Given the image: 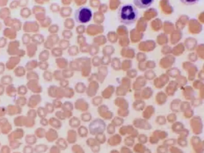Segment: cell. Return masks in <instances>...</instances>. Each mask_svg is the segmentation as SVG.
<instances>
[{
    "mask_svg": "<svg viewBox=\"0 0 204 153\" xmlns=\"http://www.w3.org/2000/svg\"><path fill=\"white\" fill-rule=\"evenodd\" d=\"M138 16L137 8L133 4L128 3L122 5L118 12V20L121 23L126 25L133 24Z\"/></svg>",
    "mask_w": 204,
    "mask_h": 153,
    "instance_id": "1",
    "label": "cell"
},
{
    "mask_svg": "<svg viewBox=\"0 0 204 153\" xmlns=\"http://www.w3.org/2000/svg\"><path fill=\"white\" fill-rule=\"evenodd\" d=\"M93 16L92 11L89 8L83 6L77 9L75 13V18L77 22L86 23L89 22Z\"/></svg>",
    "mask_w": 204,
    "mask_h": 153,
    "instance_id": "2",
    "label": "cell"
},
{
    "mask_svg": "<svg viewBox=\"0 0 204 153\" xmlns=\"http://www.w3.org/2000/svg\"><path fill=\"white\" fill-rule=\"evenodd\" d=\"M107 124L104 120L100 118H96L90 122L88 127L89 132L95 136L100 133H103L106 129Z\"/></svg>",
    "mask_w": 204,
    "mask_h": 153,
    "instance_id": "3",
    "label": "cell"
},
{
    "mask_svg": "<svg viewBox=\"0 0 204 153\" xmlns=\"http://www.w3.org/2000/svg\"><path fill=\"white\" fill-rule=\"evenodd\" d=\"M190 124L191 130L196 136L202 133L203 125L200 117L196 116L193 117L190 119Z\"/></svg>",
    "mask_w": 204,
    "mask_h": 153,
    "instance_id": "4",
    "label": "cell"
},
{
    "mask_svg": "<svg viewBox=\"0 0 204 153\" xmlns=\"http://www.w3.org/2000/svg\"><path fill=\"white\" fill-rule=\"evenodd\" d=\"M119 134L121 136L128 135L129 136L134 138H136L139 134V132L136 128L133 125L123 126L119 129Z\"/></svg>",
    "mask_w": 204,
    "mask_h": 153,
    "instance_id": "5",
    "label": "cell"
},
{
    "mask_svg": "<svg viewBox=\"0 0 204 153\" xmlns=\"http://www.w3.org/2000/svg\"><path fill=\"white\" fill-rule=\"evenodd\" d=\"M97 112L100 117L104 120H110L113 118V112L109 110L106 104H102L98 107Z\"/></svg>",
    "mask_w": 204,
    "mask_h": 153,
    "instance_id": "6",
    "label": "cell"
},
{
    "mask_svg": "<svg viewBox=\"0 0 204 153\" xmlns=\"http://www.w3.org/2000/svg\"><path fill=\"white\" fill-rule=\"evenodd\" d=\"M133 126L136 129L144 130H150L152 126L148 120L143 118H136L133 121Z\"/></svg>",
    "mask_w": 204,
    "mask_h": 153,
    "instance_id": "7",
    "label": "cell"
},
{
    "mask_svg": "<svg viewBox=\"0 0 204 153\" xmlns=\"http://www.w3.org/2000/svg\"><path fill=\"white\" fill-rule=\"evenodd\" d=\"M74 107L77 111L84 112L88 111L89 104L84 99H78L74 103Z\"/></svg>",
    "mask_w": 204,
    "mask_h": 153,
    "instance_id": "8",
    "label": "cell"
},
{
    "mask_svg": "<svg viewBox=\"0 0 204 153\" xmlns=\"http://www.w3.org/2000/svg\"><path fill=\"white\" fill-rule=\"evenodd\" d=\"M74 105L70 101H65L63 103L61 111L65 112L69 118L72 117L73 116V111L74 109Z\"/></svg>",
    "mask_w": 204,
    "mask_h": 153,
    "instance_id": "9",
    "label": "cell"
},
{
    "mask_svg": "<svg viewBox=\"0 0 204 153\" xmlns=\"http://www.w3.org/2000/svg\"><path fill=\"white\" fill-rule=\"evenodd\" d=\"M45 137L49 142H53L58 139V133L56 129L50 128L46 132Z\"/></svg>",
    "mask_w": 204,
    "mask_h": 153,
    "instance_id": "10",
    "label": "cell"
},
{
    "mask_svg": "<svg viewBox=\"0 0 204 153\" xmlns=\"http://www.w3.org/2000/svg\"><path fill=\"white\" fill-rule=\"evenodd\" d=\"M155 108L152 105H149L145 108L142 113L143 119L148 120L154 115Z\"/></svg>",
    "mask_w": 204,
    "mask_h": 153,
    "instance_id": "11",
    "label": "cell"
},
{
    "mask_svg": "<svg viewBox=\"0 0 204 153\" xmlns=\"http://www.w3.org/2000/svg\"><path fill=\"white\" fill-rule=\"evenodd\" d=\"M114 104L118 109H128L129 104L128 101L123 97H118L114 100Z\"/></svg>",
    "mask_w": 204,
    "mask_h": 153,
    "instance_id": "12",
    "label": "cell"
},
{
    "mask_svg": "<svg viewBox=\"0 0 204 153\" xmlns=\"http://www.w3.org/2000/svg\"><path fill=\"white\" fill-rule=\"evenodd\" d=\"M154 1H147V0H135L133 3L136 7L141 9H146L150 7L153 3Z\"/></svg>",
    "mask_w": 204,
    "mask_h": 153,
    "instance_id": "13",
    "label": "cell"
},
{
    "mask_svg": "<svg viewBox=\"0 0 204 153\" xmlns=\"http://www.w3.org/2000/svg\"><path fill=\"white\" fill-rule=\"evenodd\" d=\"M49 124L51 126L52 128L59 130L61 129L62 127V121L57 119L56 117H52L48 120Z\"/></svg>",
    "mask_w": 204,
    "mask_h": 153,
    "instance_id": "14",
    "label": "cell"
},
{
    "mask_svg": "<svg viewBox=\"0 0 204 153\" xmlns=\"http://www.w3.org/2000/svg\"><path fill=\"white\" fill-rule=\"evenodd\" d=\"M77 132L74 129H70L67 131V140L69 144L76 142L77 141Z\"/></svg>",
    "mask_w": 204,
    "mask_h": 153,
    "instance_id": "15",
    "label": "cell"
},
{
    "mask_svg": "<svg viewBox=\"0 0 204 153\" xmlns=\"http://www.w3.org/2000/svg\"><path fill=\"white\" fill-rule=\"evenodd\" d=\"M182 101L180 99H173L170 103V109L174 113L180 112V105Z\"/></svg>",
    "mask_w": 204,
    "mask_h": 153,
    "instance_id": "16",
    "label": "cell"
},
{
    "mask_svg": "<svg viewBox=\"0 0 204 153\" xmlns=\"http://www.w3.org/2000/svg\"><path fill=\"white\" fill-rule=\"evenodd\" d=\"M172 131L175 133L180 134L185 129L184 125L180 121H176L173 123L172 127Z\"/></svg>",
    "mask_w": 204,
    "mask_h": 153,
    "instance_id": "17",
    "label": "cell"
},
{
    "mask_svg": "<svg viewBox=\"0 0 204 153\" xmlns=\"http://www.w3.org/2000/svg\"><path fill=\"white\" fill-rule=\"evenodd\" d=\"M146 106V103L144 100H135L132 104V107L137 111H143Z\"/></svg>",
    "mask_w": 204,
    "mask_h": 153,
    "instance_id": "18",
    "label": "cell"
},
{
    "mask_svg": "<svg viewBox=\"0 0 204 153\" xmlns=\"http://www.w3.org/2000/svg\"><path fill=\"white\" fill-rule=\"evenodd\" d=\"M69 124L71 128L73 129H77L81 124V121L76 117H72L69 119Z\"/></svg>",
    "mask_w": 204,
    "mask_h": 153,
    "instance_id": "19",
    "label": "cell"
},
{
    "mask_svg": "<svg viewBox=\"0 0 204 153\" xmlns=\"http://www.w3.org/2000/svg\"><path fill=\"white\" fill-rule=\"evenodd\" d=\"M78 135L82 138H86L88 135L89 130L87 127L83 125H81L77 128Z\"/></svg>",
    "mask_w": 204,
    "mask_h": 153,
    "instance_id": "20",
    "label": "cell"
},
{
    "mask_svg": "<svg viewBox=\"0 0 204 153\" xmlns=\"http://www.w3.org/2000/svg\"><path fill=\"white\" fill-rule=\"evenodd\" d=\"M167 96L164 94H158L155 97V102L158 105L162 106L166 103L167 101Z\"/></svg>",
    "mask_w": 204,
    "mask_h": 153,
    "instance_id": "21",
    "label": "cell"
},
{
    "mask_svg": "<svg viewBox=\"0 0 204 153\" xmlns=\"http://www.w3.org/2000/svg\"><path fill=\"white\" fill-rule=\"evenodd\" d=\"M122 141V136L119 134H115L108 140V143L109 144H116V142H120Z\"/></svg>",
    "mask_w": 204,
    "mask_h": 153,
    "instance_id": "22",
    "label": "cell"
},
{
    "mask_svg": "<svg viewBox=\"0 0 204 153\" xmlns=\"http://www.w3.org/2000/svg\"><path fill=\"white\" fill-rule=\"evenodd\" d=\"M152 135L155 136L158 139H165L168 136V134L166 131L159 130H155L153 132Z\"/></svg>",
    "mask_w": 204,
    "mask_h": 153,
    "instance_id": "23",
    "label": "cell"
},
{
    "mask_svg": "<svg viewBox=\"0 0 204 153\" xmlns=\"http://www.w3.org/2000/svg\"><path fill=\"white\" fill-rule=\"evenodd\" d=\"M124 122H125V120L123 118L118 116L112 118L111 123L116 127H120L123 124Z\"/></svg>",
    "mask_w": 204,
    "mask_h": 153,
    "instance_id": "24",
    "label": "cell"
},
{
    "mask_svg": "<svg viewBox=\"0 0 204 153\" xmlns=\"http://www.w3.org/2000/svg\"><path fill=\"white\" fill-rule=\"evenodd\" d=\"M56 144L58 148L62 149H66L67 147V142L64 138H58L56 141Z\"/></svg>",
    "mask_w": 204,
    "mask_h": 153,
    "instance_id": "25",
    "label": "cell"
},
{
    "mask_svg": "<svg viewBox=\"0 0 204 153\" xmlns=\"http://www.w3.org/2000/svg\"><path fill=\"white\" fill-rule=\"evenodd\" d=\"M86 143L87 144L90 146L91 148H93L94 146V147H96V148L99 149L100 144L97 142V141L94 138H88L87 139Z\"/></svg>",
    "mask_w": 204,
    "mask_h": 153,
    "instance_id": "26",
    "label": "cell"
},
{
    "mask_svg": "<svg viewBox=\"0 0 204 153\" xmlns=\"http://www.w3.org/2000/svg\"><path fill=\"white\" fill-rule=\"evenodd\" d=\"M48 149V146L47 145L40 144L37 145L34 149L36 153H42L47 151Z\"/></svg>",
    "mask_w": 204,
    "mask_h": 153,
    "instance_id": "27",
    "label": "cell"
},
{
    "mask_svg": "<svg viewBox=\"0 0 204 153\" xmlns=\"http://www.w3.org/2000/svg\"><path fill=\"white\" fill-rule=\"evenodd\" d=\"M81 119L83 122H87L91 121L92 119V114L88 112H83L81 115Z\"/></svg>",
    "mask_w": 204,
    "mask_h": 153,
    "instance_id": "28",
    "label": "cell"
},
{
    "mask_svg": "<svg viewBox=\"0 0 204 153\" xmlns=\"http://www.w3.org/2000/svg\"><path fill=\"white\" fill-rule=\"evenodd\" d=\"M192 108L190 102L188 101H182L180 105V112H184Z\"/></svg>",
    "mask_w": 204,
    "mask_h": 153,
    "instance_id": "29",
    "label": "cell"
},
{
    "mask_svg": "<svg viewBox=\"0 0 204 153\" xmlns=\"http://www.w3.org/2000/svg\"><path fill=\"white\" fill-rule=\"evenodd\" d=\"M94 138L99 144H103L107 141L106 136L104 133L96 135Z\"/></svg>",
    "mask_w": 204,
    "mask_h": 153,
    "instance_id": "30",
    "label": "cell"
},
{
    "mask_svg": "<svg viewBox=\"0 0 204 153\" xmlns=\"http://www.w3.org/2000/svg\"><path fill=\"white\" fill-rule=\"evenodd\" d=\"M103 99L102 97H95L92 99V104L94 107H99L102 104Z\"/></svg>",
    "mask_w": 204,
    "mask_h": 153,
    "instance_id": "31",
    "label": "cell"
},
{
    "mask_svg": "<svg viewBox=\"0 0 204 153\" xmlns=\"http://www.w3.org/2000/svg\"><path fill=\"white\" fill-rule=\"evenodd\" d=\"M37 115H38V116L41 119L46 118L47 114H48L45 108L43 107H39L38 108L37 111Z\"/></svg>",
    "mask_w": 204,
    "mask_h": 153,
    "instance_id": "32",
    "label": "cell"
},
{
    "mask_svg": "<svg viewBox=\"0 0 204 153\" xmlns=\"http://www.w3.org/2000/svg\"><path fill=\"white\" fill-rule=\"evenodd\" d=\"M155 122L159 125H164L166 124V118L163 115L158 116L155 119Z\"/></svg>",
    "mask_w": 204,
    "mask_h": 153,
    "instance_id": "33",
    "label": "cell"
},
{
    "mask_svg": "<svg viewBox=\"0 0 204 153\" xmlns=\"http://www.w3.org/2000/svg\"><path fill=\"white\" fill-rule=\"evenodd\" d=\"M190 104L191 107H197L200 106L203 103V100L202 99L195 98H194L191 101H190Z\"/></svg>",
    "mask_w": 204,
    "mask_h": 153,
    "instance_id": "34",
    "label": "cell"
},
{
    "mask_svg": "<svg viewBox=\"0 0 204 153\" xmlns=\"http://www.w3.org/2000/svg\"><path fill=\"white\" fill-rule=\"evenodd\" d=\"M130 111L129 109H118L117 110V114L118 116L122 118L126 117L129 115Z\"/></svg>",
    "mask_w": 204,
    "mask_h": 153,
    "instance_id": "35",
    "label": "cell"
},
{
    "mask_svg": "<svg viewBox=\"0 0 204 153\" xmlns=\"http://www.w3.org/2000/svg\"><path fill=\"white\" fill-rule=\"evenodd\" d=\"M167 121L170 123H173L177 121V116L175 113H170L168 114L166 117Z\"/></svg>",
    "mask_w": 204,
    "mask_h": 153,
    "instance_id": "36",
    "label": "cell"
},
{
    "mask_svg": "<svg viewBox=\"0 0 204 153\" xmlns=\"http://www.w3.org/2000/svg\"><path fill=\"white\" fill-rule=\"evenodd\" d=\"M107 133L109 135H113L116 132V127L112 124L111 123L107 126L106 129Z\"/></svg>",
    "mask_w": 204,
    "mask_h": 153,
    "instance_id": "37",
    "label": "cell"
},
{
    "mask_svg": "<svg viewBox=\"0 0 204 153\" xmlns=\"http://www.w3.org/2000/svg\"><path fill=\"white\" fill-rule=\"evenodd\" d=\"M46 132H47L44 128H39L36 130V134L38 138H42L45 137Z\"/></svg>",
    "mask_w": 204,
    "mask_h": 153,
    "instance_id": "38",
    "label": "cell"
},
{
    "mask_svg": "<svg viewBox=\"0 0 204 153\" xmlns=\"http://www.w3.org/2000/svg\"><path fill=\"white\" fill-rule=\"evenodd\" d=\"M44 108L47 110L48 114L53 113L55 111V108L52 103H49V102H47L46 103Z\"/></svg>",
    "mask_w": 204,
    "mask_h": 153,
    "instance_id": "39",
    "label": "cell"
},
{
    "mask_svg": "<svg viewBox=\"0 0 204 153\" xmlns=\"http://www.w3.org/2000/svg\"><path fill=\"white\" fill-rule=\"evenodd\" d=\"M55 114L56 117L59 119L61 121L67 119L66 116H65V114H64V112H63L62 111H56V112H55Z\"/></svg>",
    "mask_w": 204,
    "mask_h": 153,
    "instance_id": "40",
    "label": "cell"
},
{
    "mask_svg": "<svg viewBox=\"0 0 204 153\" xmlns=\"http://www.w3.org/2000/svg\"><path fill=\"white\" fill-rule=\"evenodd\" d=\"M55 109H61L63 103L60 99H54L52 103Z\"/></svg>",
    "mask_w": 204,
    "mask_h": 153,
    "instance_id": "41",
    "label": "cell"
},
{
    "mask_svg": "<svg viewBox=\"0 0 204 153\" xmlns=\"http://www.w3.org/2000/svg\"><path fill=\"white\" fill-rule=\"evenodd\" d=\"M194 112L192 108L189 109L183 112L184 116L186 119H191L193 117Z\"/></svg>",
    "mask_w": 204,
    "mask_h": 153,
    "instance_id": "42",
    "label": "cell"
},
{
    "mask_svg": "<svg viewBox=\"0 0 204 153\" xmlns=\"http://www.w3.org/2000/svg\"><path fill=\"white\" fill-rule=\"evenodd\" d=\"M34 149L30 146H25L23 148V153H33Z\"/></svg>",
    "mask_w": 204,
    "mask_h": 153,
    "instance_id": "43",
    "label": "cell"
},
{
    "mask_svg": "<svg viewBox=\"0 0 204 153\" xmlns=\"http://www.w3.org/2000/svg\"><path fill=\"white\" fill-rule=\"evenodd\" d=\"M137 138H138V140L140 142H145L147 141V135L144 134H140L138 135L137 136Z\"/></svg>",
    "mask_w": 204,
    "mask_h": 153,
    "instance_id": "44",
    "label": "cell"
},
{
    "mask_svg": "<svg viewBox=\"0 0 204 153\" xmlns=\"http://www.w3.org/2000/svg\"><path fill=\"white\" fill-rule=\"evenodd\" d=\"M40 123L44 127H46L49 125V122L48 119H46V118H42L40 120Z\"/></svg>",
    "mask_w": 204,
    "mask_h": 153,
    "instance_id": "45",
    "label": "cell"
},
{
    "mask_svg": "<svg viewBox=\"0 0 204 153\" xmlns=\"http://www.w3.org/2000/svg\"><path fill=\"white\" fill-rule=\"evenodd\" d=\"M182 3H184L186 4H188V5H190V4H195L197 3V2H198V1H181Z\"/></svg>",
    "mask_w": 204,
    "mask_h": 153,
    "instance_id": "46",
    "label": "cell"
}]
</instances>
